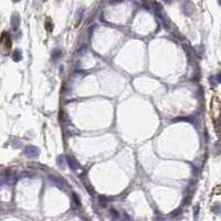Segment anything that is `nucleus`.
Instances as JSON below:
<instances>
[{
  "mask_svg": "<svg viewBox=\"0 0 221 221\" xmlns=\"http://www.w3.org/2000/svg\"><path fill=\"white\" fill-rule=\"evenodd\" d=\"M39 154L38 148L34 147V146H27L24 148V155H27L28 157H34Z\"/></svg>",
  "mask_w": 221,
  "mask_h": 221,
  "instance_id": "obj_1",
  "label": "nucleus"
},
{
  "mask_svg": "<svg viewBox=\"0 0 221 221\" xmlns=\"http://www.w3.org/2000/svg\"><path fill=\"white\" fill-rule=\"evenodd\" d=\"M184 11L186 15L190 16L193 11V7H192V3L190 2L189 0H184Z\"/></svg>",
  "mask_w": 221,
  "mask_h": 221,
  "instance_id": "obj_2",
  "label": "nucleus"
},
{
  "mask_svg": "<svg viewBox=\"0 0 221 221\" xmlns=\"http://www.w3.org/2000/svg\"><path fill=\"white\" fill-rule=\"evenodd\" d=\"M67 164L70 165V167L72 169H77V168H80V165L77 164V161L74 159L73 157H67Z\"/></svg>",
  "mask_w": 221,
  "mask_h": 221,
  "instance_id": "obj_3",
  "label": "nucleus"
},
{
  "mask_svg": "<svg viewBox=\"0 0 221 221\" xmlns=\"http://www.w3.org/2000/svg\"><path fill=\"white\" fill-rule=\"evenodd\" d=\"M19 22H20L19 16H13L12 20H11V23H12L13 29H17V28H18V26H19Z\"/></svg>",
  "mask_w": 221,
  "mask_h": 221,
  "instance_id": "obj_4",
  "label": "nucleus"
},
{
  "mask_svg": "<svg viewBox=\"0 0 221 221\" xmlns=\"http://www.w3.org/2000/svg\"><path fill=\"white\" fill-rule=\"evenodd\" d=\"M12 58H13V60H15V61H20V60H21V52L17 50V51L13 53Z\"/></svg>",
  "mask_w": 221,
  "mask_h": 221,
  "instance_id": "obj_5",
  "label": "nucleus"
},
{
  "mask_svg": "<svg viewBox=\"0 0 221 221\" xmlns=\"http://www.w3.org/2000/svg\"><path fill=\"white\" fill-rule=\"evenodd\" d=\"M60 55H61V51H60V50H55L54 53H53V58H54V59H58L59 57H60Z\"/></svg>",
  "mask_w": 221,
  "mask_h": 221,
  "instance_id": "obj_6",
  "label": "nucleus"
},
{
  "mask_svg": "<svg viewBox=\"0 0 221 221\" xmlns=\"http://www.w3.org/2000/svg\"><path fill=\"white\" fill-rule=\"evenodd\" d=\"M121 1H122V0H112V1H111V2H112V3H114V2H121Z\"/></svg>",
  "mask_w": 221,
  "mask_h": 221,
  "instance_id": "obj_7",
  "label": "nucleus"
},
{
  "mask_svg": "<svg viewBox=\"0 0 221 221\" xmlns=\"http://www.w3.org/2000/svg\"><path fill=\"white\" fill-rule=\"evenodd\" d=\"M164 1H165L166 3H170L171 1H173V0H164Z\"/></svg>",
  "mask_w": 221,
  "mask_h": 221,
  "instance_id": "obj_8",
  "label": "nucleus"
},
{
  "mask_svg": "<svg viewBox=\"0 0 221 221\" xmlns=\"http://www.w3.org/2000/svg\"><path fill=\"white\" fill-rule=\"evenodd\" d=\"M13 1H15V2H17V1H20V0H13Z\"/></svg>",
  "mask_w": 221,
  "mask_h": 221,
  "instance_id": "obj_9",
  "label": "nucleus"
}]
</instances>
